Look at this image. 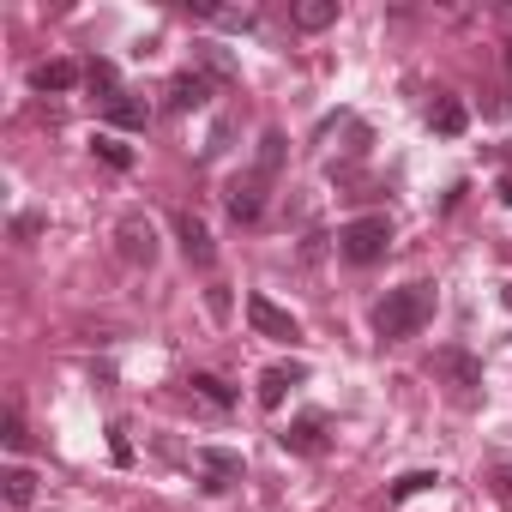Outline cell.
<instances>
[{
  "instance_id": "1",
  "label": "cell",
  "mask_w": 512,
  "mask_h": 512,
  "mask_svg": "<svg viewBox=\"0 0 512 512\" xmlns=\"http://www.w3.org/2000/svg\"><path fill=\"white\" fill-rule=\"evenodd\" d=\"M434 302H440V290L422 284V278L386 290V296L374 302V338H380V344H404V338H416V332L434 320Z\"/></svg>"
},
{
  "instance_id": "2",
  "label": "cell",
  "mask_w": 512,
  "mask_h": 512,
  "mask_svg": "<svg viewBox=\"0 0 512 512\" xmlns=\"http://www.w3.org/2000/svg\"><path fill=\"white\" fill-rule=\"evenodd\" d=\"M386 247H392V217L386 211H368V217H350L338 229V253L350 266H380L386 260Z\"/></svg>"
},
{
  "instance_id": "3",
  "label": "cell",
  "mask_w": 512,
  "mask_h": 512,
  "mask_svg": "<svg viewBox=\"0 0 512 512\" xmlns=\"http://www.w3.org/2000/svg\"><path fill=\"white\" fill-rule=\"evenodd\" d=\"M434 380H446V392L458 398V404H476V392H482V362L464 350V344H446V350H434Z\"/></svg>"
},
{
  "instance_id": "4",
  "label": "cell",
  "mask_w": 512,
  "mask_h": 512,
  "mask_svg": "<svg viewBox=\"0 0 512 512\" xmlns=\"http://www.w3.org/2000/svg\"><path fill=\"white\" fill-rule=\"evenodd\" d=\"M272 181H278V175H266L260 163L241 169V175L229 181V193H223L229 217H235V223H260V211H266V187H272Z\"/></svg>"
},
{
  "instance_id": "5",
  "label": "cell",
  "mask_w": 512,
  "mask_h": 512,
  "mask_svg": "<svg viewBox=\"0 0 512 512\" xmlns=\"http://www.w3.org/2000/svg\"><path fill=\"white\" fill-rule=\"evenodd\" d=\"M247 326L260 332V338H272V344H302V320L290 308H278L272 296H260V290L247 296Z\"/></svg>"
},
{
  "instance_id": "6",
  "label": "cell",
  "mask_w": 512,
  "mask_h": 512,
  "mask_svg": "<svg viewBox=\"0 0 512 512\" xmlns=\"http://www.w3.org/2000/svg\"><path fill=\"white\" fill-rule=\"evenodd\" d=\"M115 247H121V260L127 266H157V223L145 217V211H127L121 223H115Z\"/></svg>"
},
{
  "instance_id": "7",
  "label": "cell",
  "mask_w": 512,
  "mask_h": 512,
  "mask_svg": "<svg viewBox=\"0 0 512 512\" xmlns=\"http://www.w3.org/2000/svg\"><path fill=\"white\" fill-rule=\"evenodd\" d=\"M193 464H199V488H205V494H223V488H235V482L247 476L241 452H229V446H199Z\"/></svg>"
},
{
  "instance_id": "8",
  "label": "cell",
  "mask_w": 512,
  "mask_h": 512,
  "mask_svg": "<svg viewBox=\"0 0 512 512\" xmlns=\"http://www.w3.org/2000/svg\"><path fill=\"white\" fill-rule=\"evenodd\" d=\"M332 422H326V410H302L278 440H284V452H296V458H320L326 446H332V434H326Z\"/></svg>"
},
{
  "instance_id": "9",
  "label": "cell",
  "mask_w": 512,
  "mask_h": 512,
  "mask_svg": "<svg viewBox=\"0 0 512 512\" xmlns=\"http://www.w3.org/2000/svg\"><path fill=\"white\" fill-rule=\"evenodd\" d=\"M175 241H181V253H187V266H199V272L217 266V241H211V229H205L193 211H175Z\"/></svg>"
},
{
  "instance_id": "10",
  "label": "cell",
  "mask_w": 512,
  "mask_h": 512,
  "mask_svg": "<svg viewBox=\"0 0 512 512\" xmlns=\"http://www.w3.org/2000/svg\"><path fill=\"white\" fill-rule=\"evenodd\" d=\"M302 380H308L302 362H278V368L260 374V392H253V398H260V410H278V404L290 398V386H302Z\"/></svg>"
},
{
  "instance_id": "11",
  "label": "cell",
  "mask_w": 512,
  "mask_h": 512,
  "mask_svg": "<svg viewBox=\"0 0 512 512\" xmlns=\"http://www.w3.org/2000/svg\"><path fill=\"white\" fill-rule=\"evenodd\" d=\"M205 97H211V73H175V79H169V91H163V103H169L175 115L205 109Z\"/></svg>"
},
{
  "instance_id": "12",
  "label": "cell",
  "mask_w": 512,
  "mask_h": 512,
  "mask_svg": "<svg viewBox=\"0 0 512 512\" xmlns=\"http://www.w3.org/2000/svg\"><path fill=\"white\" fill-rule=\"evenodd\" d=\"M79 79H85L79 61H37V67H31V91H43V97H49V91L61 97V91H73Z\"/></svg>"
},
{
  "instance_id": "13",
  "label": "cell",
  "mask_w": 512,
  "mask_h": 512,
  "mask_svg": "<svg viewBox=\"0 0 512 512\" xmlns=\"http://www.w3.org/2000/svg\"><path fill=\"white\" fill-rule=\"evenodd\" d=\"M428 127H434L440 139H458V133L470 127V109H464V103H458L452 91H440V97L428 103Z\"/></svg>"
},
{
  "instance_id": "14",
  "label": "cell",
  "mask_w": 512,
  "mask_h": 512,
  "mask_svg": "<svg viewBox=\"0 0 512 512\" xmlns=\"http://www.w3.org/2000/svg\"><path fill=\"white\" fill-rule=\"evenodd\" d=\"M290 25L296 31H332L338 25V0H296V7H290Z\"/></svg>"
},
{
  "instance_id": "15",
  "label": "cell",
  "mask_w": 512,
  "mask_h": 512,
  "mask_svg": "<svg viewBox=\"0 0 512 512\" xmlns=\"http://www.w3.org/2000/svg\"><path fill=\"white\" fill-rule=\"evenodd\" d=\"M187 392H193L205 410H217V416H223V410H235V392H229L217 374H187Z\"/></svg>"
},
{
  "instance_id": "16",
  "label": "cell",
  "mask_w": 512,
  "mask_h": 512,
  "mask_svg": "<svg viewBox=\"0 0 512 512\" xmlns=\"http://www.w3.org/2000/svg\"><path fill=\"white\" fill-rule=\"evenodd\" d=\"M103 115H109V127H133V133H145V127H151V109H145L139 97H127V91H121L115 103H103Z\"/></svg>"
},
{
  "instance_id": "17",
  "label": "cell",
  "mask_w": 512,
  "mask_h": 512,
  "mask_svg": "<svg viewBox=\"0 0 512 512\" xmlns=\"http://www.w3.org/2000/svg\"><path fill=\"white\" fill-rule=\"evenodd\" d=\"M0 488H7V506H31L37 500V470L7 464V470H0Z\"/></svg>"
},
{
  "instance_id": "18",
  "label": "cell",
  "mask_w": 512,
  "mask_h": 512,
  "mask_svg": "<svg viewBox=\"0 0 512 512\" xmlns=\"http://www.w3.org/2000/svg\"><path fill=\"white\" fill-rule=\"evenodd\" d=\"M434 482H440V470H404V476H398V482L386 488V500H392V506H404V500H416V494H428Z\"/></svg>"
},
{
  "instance_id": "19",
  "label": "cell",
  "mask_w": 512,
  "mask_h": 512,
  "mask_svg": "<svg viewBox=\"0 0 512 512\" xmlns=\"http://www.w3.org/2000/svg\"><path fill=\"white\" fill-rule=\"evenodd\" d=\"M85 85H91L103 103H115V97H121V73H115V61H85Z\"/></svg>"
},
{
  "instance_id": "20",
  "label": "cell",
  "mask_w": 512,
  "mask_h": 512,
  "mask_svg": "<svg viewBox=\"0 0 512 512\" xmlns=\"http://www.w3.org/2000/svg\"><path fill=\"white\" fill-rule=\"evenodd\" d=\"M284 151H290V145H284V133H278V127H266V133H260V157H253V163H260L266 175H278V169H284Z\"/></svg>"
},
{
  "instance_id": "21",
  "label": "cell",
  "mask_w": 512,
  "mask_h": 512,
  "mask_svg": "<svg viewBox=\"0 0 512 512\" xmlns=\"http://www.w3.org/2000/svg\"><path fill=\"white\" fill-rule=\"evenodd\" d=\"M91 151H97V157H103L109 169H133V151H127V145H121L115 133H91Z\"/></svg>"
},
{
  "instance_id": "22",
  "label": "cell",
  "mask_w": 512,
  "mask_h": 512,
  "mask_svg": "<svg viewBox=\"0 0 512 512\" xmlns=\"http://www.w3.org/2000/svg\"><path fill=\"white\" fill-rule=\"evenodd\" d=\"M0 440H7V452H25V440H31V434H25V410H19V398L7 404V428H0Z\"/></svg>"
},
{
  "instance_id": "23",
  "label": "cell",
  "mask_w": 512,
  "mask_h": 512,
  "mask_svg": "<svg viewBox=\"0 0 512 512\" xmlns=\"http://www.w3.org/2000/svg\"><path fill=\"white\" fill-rule=\"evenodd\" d=\"M13 235H19V241L43 235V211H19V217H13Z\"/></svg>"
},
{
  "instance_id": "24",
  "label": "cell",
  "mask_w": 512,
  "mask_h": 512,
  "mask_svg": "<svg viewBox=\"0 0 512 512\" xmlns=\"http://www.w3.org/2000/svg\"><path fill=\"white\" fill-rule=\"evenodd\" d=\"M488 482H494V488L512 500V458H494V464H488Z\"/></svg>"
},
{
  "instance_id": "25",
  "label": "cell",
  "mask_w": 512,
  "mask_h": 512,
  "mask_svg": "<svg viewBox=\"0 0 512 512\" xmlns=\"http://www.w3.org/2000/svg\"><path fill=\"white\" fill-rule=\"evenodd\" d=\"M109 452H115V464H133V446H127V428L121 422L109 428Z\"/></svg>"
},
{
  "instance_id": "26",
  "label": "cell",
  "mask_w": 512,
  "mask_h": 512,
  "mask_svg": "<svg viewBox=\"0 0 512 512\" xmlns=\"http://www.w3.org/2000/svg\"><path fill=\"white\" fill-rule=\"evenodd\" d=\"M500 199H506V205H512V175H506V181H500Z\"/></svg>"
},
{
  "instance_id": "27",
  "label": "cell",
  "mask_w": 512,
  "mask_h": 512,
  "mask_svg": "<svg viewBox=\"0 0 512 512\" xmlns=\"http://www.w3.org/2000/svg\"><path fill=\"white\" fill-rule=\"evenodd\" d=\"M500 302H506V308H512V284H506V290H500Z\"/></svg>"
},
{
  "instance_id": "28",
  "label": "cell",
  "mask_w": 512,
  "mask_h": 512,
  "mask_svg": "<svg viewBox=\"0 0 512 512\" xmlns=\"http://www.w3.org/2000/svg\"><path fill=\"white\" fill-rule=\"evenodd\" d=\"M506 73H512V43H506Z\"/></svg>"
}]
</instances>
